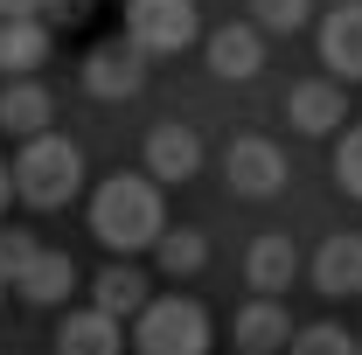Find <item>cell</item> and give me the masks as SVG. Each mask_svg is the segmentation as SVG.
<instances>
[{"mask_svg": "<svg viewBox=\"0 0 362 355\" xmlns=\"http://www.w3.org/2000/svg\"><path fill=\"white\" fill-rule=\"evenodd\" d=\"M90 230H98V244L105 251H146V244H160V230H168V202H160V181L153 175H112L98 181V195H90Z\"/></svg>", "mask_w": 362, "mask_h": 355, "instance_id": "1", "label": "cell"}, {"mask_svg": "<svg viewBox=\"0 0 362 355\" xmlns=\"http://www.w3.org/2000/svg\"><path fill=\"white\" fill-rule=\"evenodd\" d=\"M77 181H84V153H77V139H63V133H42L14 153V195L28 209H63L77 195Z\"/></svg>", "mask_w": 362, "mask_h": 355, "instance_id": "2", "label": "cell"}, {"mask_svg": "<svg viewBox=\"0 0 362 355\" xmlns=\"http://www.w3.org/2000/svg\"><path fill=\"white\" fill-rule=\"evenodd\" d=\"M133 349L139 355H209V313H202V300H181V293L146 300V313L133 320Z\"/></svg>", "mask_w": 362, "mask_h": 355, "instance_id": "3", "label": "cell"}, {"mask_svg": "<svg viewBox=\"0 0 362 355\" xmlns=\"http://www.w3.org/2000/svg\"><path fill=\"white\" fill-rule=\"evenodd\" d=\"M126 42L139 56H181L195 42V0H126Z\"/></svg>", "mask_w": 362, "mask_h": 355, "instance_id": "4", "label": "cell"}, {"mask_svg": "<svg viewBox=\"0 0 362 355\" xmlns=\"http://www.w3.org/2000/svg\"><path fill=\"white\" fill-rule=\"evenodd\" d=\"M223 181L237 188V195H279V181H286V153H279L272 139L244 133V139H230V153H223Z\"/></svg>", "mask_w": 362, "mask_h": 355, "instance_id": "5", "label": "cell"}, {"mask_svg": "<svg viewBox=\"0 0 362 355\" xmlns=\"http://www.w3.org/2000/svg\"><path fill=\"white\" fill-rule=\"evenodd\" d=\"M139 84H146V56L126 35H112V42H98L84 56V91L90 98H133Z\"/></svg>", "mask_w": 362, "mask_h": 355, "instance_id": "6", "label": "cell"}, {"mask_svg": "<svg viewBox=\"0 0 362 355\" xmlns=\"http://www.w3.org/2000/svg\"><path fill=\"white\" fill-rule=\"evenodd\" d=\"M209 70L230 77V84H251L258 70H265V28H251V21H230L209 35Z\"/></svg>", "mask_w": 362, "mask_h": 355, "instance_id": "7", "label": "cell"}, {"mask_svg": "<svg viewBox=\"0 0 362 355\" xmlns=\"http://www.w3.org/2000/svg\"><path fill=\"white\" fill-rule=\"evenodd\" d=\"M286 119L300 126V133H334L341 119H349V98H341V84L334 77H307V84H293L286 91Z\"/></svg>", "mask_w": 362, "mask_h": 355, "instance_id": "8", "label": "cell"}, {"mask_svg": "<svg viewBox=\"0 0 362 355\" xmlns=\"http://www.w3.org/2000/svg\"><path fill=\"white\" fill-rule=\"evenodd\" d=\"M195 168H202V139H195V126L168 119V126L146 133V175H153V181H188Z\"/></svg>", "mask_w": 362, "mask_h": 355, "instance_id": "9", "label": "cell"}, {"mask_svg": "<svg viewBox=\"0 0 362 355\" xmlns=\"http://www.w3.org/2000/svg\"><path fill=\"white\" fill-rule=\"evenodd\" d=\"M293 272H300V251H293V237H279V230L251 237V251H244V279L258 286V300H279V293L293 286Z\"/></svg>", "mask_w": 362, "mask_h": 355, "instance_id": "10", "label": "cell"}, {"mask_svg": "<svg viewBox=\"0 0 362 355\" xmlns=\"http://www.w3.org/2000/svg\"><path fill=\"white\" fill-rule=\"evenodd\" d=\"M314 286L327 293V300L362 293V237H356V230H334V237L314 251Z\"/></svg>", "mask_w": 362, "mask_h": 355, "instance_id": "11", "label": "cell"}, {"mask_svg": "<svg viewBox=\"0 0 362 355\" xmlns=\"http://www.w3.org/2000/svg\"><path fill=\"white\" fill-rule=\"evenodd\" d=\"M320 63L334 77H362V0H341L320 21Z\"/></svg>", "mask_w": 362, "mask_h": 355, "instance_id": "12", "label": "cell"}, {"mask_svg": "<svg viewBox=\"0 0 362 355\" xmlns=\"http://www.w3.org/2000/svg\"><path fill=\"white\" fill-rule=\"evenodd\" d=\"M56 355H126V327L112 320V313H70L63 327H56Z\"/></svg>", "mask_w": 362, "mask_h": 355, "instance_id": "13", "label": "cell"}, {"mask_svg": "<svg viewBox=\"0 0 362 355\" xmlns=\"http://www.w3.org/2000/svg\"><path fill=\"white\" fill-rule=\"evenodd\" d=\"M146 300H153V293H146V272H139V265H105L98 279H90V307L112 313V320H126V313L139 320Z\"/></svg>", "mask_w": 362, "mask_h": 355, "instance_id": "14", "label": "cell"}, {"mask_svg": "<svg viewBox=\"0 0 362 355\" xmlns=\"http://www.w3.org/2000/svg\"><path fill=\"white\" fill-rule=\"evenodd\" d=\"M293 342V320L279 300H251V307H237V355H279Z\"/></svg>", "mask_w": 362, "mask_h": 355, "instance_id": "15", "label": "cell"}, {"mask_svg": "<svg viewBox=\"0 0 362 355\" xmlns=\"http://www.w3.org/2000/svg\"><path fill=\"white\" fill-rule=\"evenodd\" d=\"M49 112H56V98H49L35 77H14V84L0 91V126L21 139H42L49 133Z\"/></svg>", "mask_w": 362, "mask_h": 355, "instance_id": "16", "label": "cell"}, {"mask_svg": "<svg viewBox=\"0 0 362 355\" xmlns=\"http://www.w3.org/2000/svg\"><path fill=\"white\" fill-rule=\"evenodd\" d=\"M49 63V21H0V70L35 77Z\"/></svg>", "mask_w": 362, "mask_h": 355, "instance_id": "17", "label": "cell"}, {"mask_svg": "<svg viewBox=\"0 0 362 355\" xmlns=\"http://www.w3.org/2000/svg\"><path fill=\"white\" fill-rule=\"evenodd\" d=\"M77 293V265H70V251H42L35 265L21 272V300H35V307H63Z\"/></svg>", "mask_w": 362, "mask_h": 355, "instance_id": "18", "label": "cell"}, {"mask_svg": "<svg viewBox=\"0 0 362 355\" xmlns=\"http://www.w3.org/2000/svg\"><path fill=\"white\" fill-rule=\"evenodd\" d=\"M153 258H160V272H168V279H195V272L209 265V244H202V230H160Z\"/></svg>", "mask_w": 362, "mask_h": 355, "instance_id": "19", "label": "cell"}, {"mask_svg": "<svg viewBox=\"0 0 362 355\" xmlns=\"http://www.w3.org/2000/svg\"><path fill=\"white\" fill-rule=\"evenodd\" d=\"M286 355H356V334L349 327H334V320H314V327H300Z\"/></svg>", "mask_w": 362, "mask_h": 355, "instance_id": "20", "label": "cell"}, {"mask_svg": "<svg viewBox=\"0 0 362 355\" xmlns=\"http://www.w3.org/2000/svg\"><path fill=\"white\" fill-rule=\"evenodd\" d=\"M42 258V244L28 230H0V286H21V272Z\"/></svg>", "mask_w": 362, "mask_h": 355, "instance_id": "21", "label": "cell"}, {"mask_svg": "<svg viewBox=\"0 0 362 355\" xmlns=\"http://www.w3.org/2000/svg\"><path fill=\"white\" fill-rule=\"evenodd\" d=\"M334 181H341V195L362 202V126H349V133L334 139Z\"/></svg>", "mask_w": 362, "mask_h": 355, "instance_id": "22", "label": "cell"}, {"mask_svg": "<svg viewBox=\"0 0 362 355\" xmlns=\"http://www.w3.org/2000/svg\"><path fill=\"white\" fill-rule=\"evenodd\" d=\"M244 7H251V28H279V35L307 21V0H244Z\"/></svg>", "mask_w": 362, "mask_h": 355, "instance_id": "23", "label": "cell"}, {"mask_svg": "<svg viewBox=\"0 0 362 355\" xmlns=\"http://www.w3.org/2000/svg\"><path fill=\"white\" fill-rule=\"evenodd\" d=\"M84 14H90V0H49V7H42L49 28H70V21H84Z\"/></svg>", "mask_w": 362, "mask_h": 355, "instance_id": "24", "label": "cell"}, {"mask_svg": "<svg viewBox=\"0 0 362 355\" xmlns=\"http://www.w3.org/2000/svg\"><path fill=\"white\" fill-rule=\"evenodd\" d=\"M49 0H0V21H42Z\"/></svg>", "mask_w": 362, "mask_h": 355, "instance_id": "25", "label": "cell"}, {"mask_svg": "<svg viewBox=\"0 0 362 355\" xmlns=\"http://www.w3.org/2000/svg\"><path fill=\"white\" fill-rule=\"evenodd\" d=\"M7 195H14V168L0 161V209H7Z\"/></svg>", "mask_w": 362, "mask_h": 355, "instance_id": "26", "label": "cell"}, {"mask_svg": "<svg viewBox=\"0 0 362 355\" xmlns=\"http://www.w3.org/2000/svg\"><path fill=\"white\" fill-rule=\"evenodd\" d=\"M356 355H362V342H356Z\"/></svg>", "mask_w": 362, "mask_h": 355, "instance_id": "27", "label": "cell"}, {"mask_svg": "<svg viewBox=\"0 0 362 355\" xmlns=\"http://www.w3.org/2000/svg\"><path fill=\"white\" fill-rule=\"evenodd\" d=\"M0 293H7V286H0Z\"/></svg>", "mask_w": 362, "mask_h": 355, "instance_id": "28", "label": "cell"}]
</instances>
